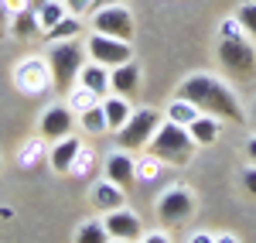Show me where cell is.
I'll return each mask as SVG.
<instances>
[{"instance_id": "6da1fadb", "label": "cell", "mask_w": 256, "mask_h": 243, "mask_svg": "<svg viewBox=\"0 0 256 243\" xmlns=\"http://www.w3.org/2000/svg\"><path fill=\"white\" fill-rule=\"evenodd\" d=\"M184 100H192L202 110V113H212L218 120H232V123H242V106H239L232 86H226L222 79L216 76H205V72H195L181 82V93Z\"/></svg>"}, {"instance_id": "7a4b0ae2", "label": "cell", "mask_w": 256, "mask_h": 243, "mask_svg": "<svg viewBox=\"0 0 256 243\" xmlns=\"http://www.w3.org/2000/svg\"><path fill=\"white\" fill-rule=\"evenodd\" d=\"M198 144L192 141V134H188V127H181V123H171L164 120L158 127V134L150 137L147 144V151L160 158V161L168 164V168H184V164L192 161V154H195Z\"/></svg>"}, {"instance_id": "3957f363", "label": "cell", "mask_w": 256, "mask_h": 243, "mask_svg": "<svg viewBox=\"0 0 256 243\" xmlns=\"http://www.w3.org/2000/svg\"><path fill=\"white\" fill-rule=\"evenodd\" d=\"M160 123H164V113L154 110V106L134 110V113H130V120L116 130L120 151H147V144H150V137L158 134Z\"/></svg>"}, {"instance_id": "277c9868", "label": "cell", "mask_w": 256, "mask_h": 243, "mask_svg": "<svg viewBox=\"0 0 256 243\" xmlns=\"http://www.w3.org/2000/svg\"><path fill=\"white\" fill-rule=\"evenodd\" d=\"M44 59H48V69H52L55 89H72L79 82V72L86 65V59H82V48L76 41H55Z\"/></svg>"}, {"instance_id": "5b68a950", "label": "cell", "mask_w": 256, "mask_h": 243, "mask_svg": "<svg viewBox=\"0 0 256 243\" xmlns=\"http://www.w3.org/2000/svg\"><path fill=\"white\" fill-rule=\"evenodd\" d=\"M218 62L229 69L232 79H253L256 76L253 38H222L218 41Z\"/></svg>"}, {"instance_id": "8992f818", "label": "cell", "mask_w": 256, "mask_h": 243, "mask_svg": "<svg viewBox=\"0 0 256 243\" xmlns=\"http://www.w3.org/2000/svg\"><path fill=\"white\" fill-rule=\"evenodd\" d=\"M14 86H18L24 96H41L48 93L55 82H52V69H48V59L41 55H28V59L18 62L14 69Z\"/></svg>"}, {"instance_id": "52a82bcc", "label": "cell", "mask_w": 256, "mask_h": 243, "mask_svg": "<svg viewBox=\"0 0 256 243\" xmlns=\"http://www.w3.org/2000/svg\"><path fill=\"white\" fill-rule=\"evenodd\" d=\"M192 212H195V195H192V188L171 185V188H164L158 195V219L160 223H168V226L184 223Z\"/></svg>"}, {"instance_id": "ba28073f", "label": "cell", "mask_w": 256, "mask_h": 243, "mask_svg": "<svg viewBox=\"0 0 256 243\" xmlns=\"http://www.w3.org/2000/svg\"><path fill=\"white\" fill-rule=\"evenodd\" d=\"M92 28H96L99 35H110V38L134 41V14H130L123 4H106V7H99L96 18H92Z\"/></svg>"}, {"instance_id": "9c48e42d", "label": "cell", "mask_w": 256, "mask_h": 243, "mask_svg": "<svg viewBox=\"0 0 256 243\" xmlns=\"http://www.w3.org/2000/svg\"><path fill=\"white\" fill-rule=\"evenodd\" d=\"M86 52H89V59L99 62V65H106V69H116L123 62L134 59V52H130V41H120V38H110V35H92L89 45H86Z\"/></svg>"}, {"instance_id": "30bf717a", "label": "cell", "mask_w": 256, "mask_h": 243, "mask_svg": "<svg viewBox=\"0 0 256 243\" xmlns=\"http://www.w3.org/2000/svg\"><path fill=\"white\" fill-rule=\"evenodd\" d=\"M72 110H68V103H52L44 113H41V123H38V134L44 141H62V137H68L72 134Z\"/></svg>"}, {"instance_id": "8fae6325", "label": "cell", "mask_w": 256, "mask_h": 243, "mask_svg": "<svg viewBox=\"0 0 256 243\" xmlns=\"http://www.w3.org/2000/svg\"><path fill=\"white\" fill-rule=\"evenodd\" d=\"M106 229H110V240H126V243H140L144 236V226H140V216L137 212H130L126 205L123 209H113V212H106Z\"/></svg>"}, {"instance_id": "7c38bea8", "label": "cell", "mask_w": 256, "mask_h": 243, "mask_svg": "<svg viewBox=\"0 0 256 243\" xmlns=\"http://www.w3.org/2000/svg\"><path fill=\"white\" fill-rule=\"evenodd\" d=\"M102 171H106V178L113 185H120L123 192L137 182V161L130 158V151H113V154L106 158V164H102Z\"/></svg>"}, {"instance_id": "4fadbf2b", "label": "cell", "mask_w": 256, "mask_h": 243, "mask_svg": "<svg viewBox=\"0 0 256 243\" xmlns=\"http://www.w3.org/2000/svg\"><path fill=\"white\" fill-rule=\"evenodd\" d=\"M140 89V65L134 59L116 65V69H110V93H116V96H137Z\"/></svg>"}, {"instance_id": "5bb4252c", "label": "cell", "mask_w": 256, "mask_h": 243, "mask_svg": "<svg viewBox=\"0 0 256 243\" xmlns=\"http://www.w3.org/2000/svg\"><path fill=\"white\" fill-rule=\"evenodd\" d=\"M79 151H82V141L76 137V134H68V137L55 141V147L48 151V164H52V171L68 175V171H72V164H76V158H79Z\"/></svg>"}, {"instance_id": "9a60e30c", "label": "cell", "mask_w": 256, "mask_h": 243, "mask_svg": "<svg viewBox=\"0 0 256 243\" xmlns=\"http://www.w3.org/2000/svg\"><path fill=\"white\" fill-rule=\"evenodd\" d=\"M89 199H92V205H96V209H102V212H113V209H123V205H126L123 188H120V185H113L110 178H102V182L92 185Z\"/></svg>"}, {"instance_id": "2e32d148", "label": "cell", "mask_w": 256, "mask_h": 243, "mask_svg": "<svg viewBox=\"0 0 256 243\" xmlns=\"http://www.w3.org/2000/svg\"><path fill=\"white\" fill-rule=\"evenodd\" d=\"M79 86L92 89L96 96H106V93H110V69L99 65V62H86L82 72H79Z\"/></svg>"}, {"instance_id": "e0dca14e", "label": "cell", "mask_w": 256, "mask_h": 243, "mask_svg": "<svg viewBox=\"0 0 256 243\" xmlns=\"http://www.w3.org/2000/svg\"><path fill=\"white\" fill-rule=\"evenodd\" d=\"M102 110H106V127H110L113 134H116L120 127H123V123L130 120V113H134L130 100H126V96H116V93L102 100Z\"/></svg>"}, {"instance_id": "ac0fdd59", "label": "cell", "mask_w": 256, "mask_h": 243, "mask_svg": "<svg viewBox=\"0 0 256 243\" xmlns=\"http://www.w3.org/2000/svg\"><path fill=\"white\" fill-rule=\"evenodd\" d=\"M188 134H192V141L202 144V147L216 144V137H218V117H212V113H198L195 120L188 123Z\"/></svg>"}, {"instance_id": "d6986e66", "label": "cell", "mask_w": 256, "mask_h": 243, "mask_svg": "<svg viewBox=\"0 0 256 243\" xmlns=\"http://www.w3.org/2000/svg\"><path fill=\"white\" fill-rule=\"evenodd\" d=\"M10 31H14V38H20V41L34 38V35L41 31V24H38V7L31 4V7H24L20 14H14V24H10Z\"/></svg>"}, {"instance_id": "ffe728a7", "label": "cell", "mask_w": 256, "mask_h": 243, "mask_svg": "<svg viewBox=\"0 0 256 243\" xmlns=\"http://www.w3.org/2000/svg\"><path fill=\"white\" fill-rule=\"evenodd\" d=\"M198 113H202V110H198V106H195L192 100L178 96V100H171V103H168V110H164V120H171V123H181V127H188V123L195 120Z\"/></svg>"}, {"instance_id": "44dd1931", "label": "cell", "mask_w": 256, "mask_h": 243, "mask_svg": "<svg viewBox=\"0 0 256 243\" xmlns=\"http://www.w3.org/2000/svg\"><path fill=\"white\" fill-rule=\"evenodd\" d=\"M38 7V24L41 31H48V28H55L65 14H68V7H65V0H41V4H34Z\"/></svg>"}, {"instance_id": "7402d4cb", "label": "cell", "mask_w": 256, "mask_h": 243, "mask_svg": "<svg viewBox=\"0 0 256 243\" xmlns=\"http://www.w3.org/2000/svg\"><path fill=\"white\" fill-rule=\"evenodd\" d=\"M79 31H82V21L76 18V14H65L55 28H48V31H44V38L52 41V45H55V41H76Z\"/></svg>"}, {"instance_id": "603a6c76", "label": "cell", "mask_w": 256, "mask_h": 243, "mask_svg": "<svg viewBox=\"0 0 256 243\" xmlns=\"http://www.w3.org/2000/svg\"><path fill=\"white\" fill-rule=\"evenodd\" d=\"M65 103H68V110H72V113H86L89 106H96V103H99V96L92 93V89H86V86H79V82H76V86L68 89Z\"/></svg>"}, {"instance_id": "cb8c5ba5", "label": "cell", "mask_w": 256, "mask_h": 243, "mask_svg": "<svg viewBox=\"0 0 256 243\" xmlns=\"http://www.w3.org/2000/svg\"><path fill=\"white\" fill-rule=\"evenodd\" d=\"M76 243H110V229L102 219H86L76 233Z\"/></svg>"}, {"instance_id": "d4e9b609", "label": "cell", "mask_w": 256, "mask_h": 243, "mask_svg": "<svg viewBox=\"0 0 256 243\" xmlns=\"http://www.w3.org/2000/svg\"><path fill=\"white\" fill-rule=\"evenodd\" d=\"M79 123L86 134H102V130H110L106 127V110H102V103H96V106H89L86 113H79Z\"/></svg>"}, {"instance_id": "484cf974", "label": "cell", "mask_w": 256, "mask_h": 243, "mask_svg": "<svg viewBox=\"0 0 256 243\" xmlns=\"http://www.w3.org/2000/svg\"><path fill=\"white\" fill-rule=\"evenodd\" d=\"M164 168H168V164L147 151V154L137 161V182H158L160 175H164Z\"/></svg>"}, {"instance_id": "4316f807", "label": "cell", "mask_w": 256, "mask_h": 243, "mask_svg": "<svg viewBox=\"0 0 256 243\" xmlns=\"http://www.w3.org/2000/svg\"><path fill=\"white\" fill-rule=\"evenodd\" d=\"M44 158V144L34 137V141H24V147H20V154H18V161L20 168H34V164Z\"/></svg>"}, {"instance_id": "83f0119b", "label": "cell", "mask_w": 256, "mask_h": 243, "mask_svg": "<svg viewBox=\"0 0 256 243\" xmlns=\"http://www.w3.org/2000/svg\"><path fill=\"white\" fill-rule=\"evenodd\" d=\"M92 164H96V151H92V147H86V144H82L79 158H76V164H72V171H68V175H76V178H86V175H89V171H92Z\"/></svg>"}, {"instance_id": "f1b7e54d", "label": "cell", "mask_w": 256, "mask_h": 243, "mask_svg": "<svg viewBox=\"0 0 256 243\" xmlns=\"http://www.w3.org/2000/svg\"><path fill=\"white\" fill-rule=\"evenodd\" d=\"M239 24H242V31L250 35V38H256V0H250V4H242L236 11Z\"/></svg>"}, {"instance_id": "f546056e", "label": "cell", "mask_w": 256, "mask_h": 243, "mask_svg": "<svg viewBox=\"0 0 256 243\" xmlns=\"http://www.w3.org/2000/svg\"><path fill=\"white\" fill-rule=\"evenodd\" d=\"M218 38H250V35L242 31L239 18H226V21H218Z\"/></svg>"}, {"instance_id": "4dcf8cb0", "label": "cell", "mask_w": 256, "mask_h": 243, "mask_svg": "<svg viewBox=\"0 0 256 243\" xmlns=\"http://www.w3.org/2000/svg\"><path fill=\"white\" fill-rule=\"evenodd\" d=\"M65 7H68V14H86V11H92V7H99V0H65Z\"/></svg>"}, {"instance_id": "1f68e13d", "label": "cell", "mask_w": 256, "mask_h": 243, "mask_svg": "<svg viewBox=\"0 0 256 243\" xmlns=\"http://www.w3.org/2000/svg\"><path fill=\"white\" fill-rule=\"evenodd\" d=\"M242 188H246L250 195H256V168H246V171H242Z\"/></svg>"}, {"instance_id": "d6a6232c", "label": "cell", "mask_w": 256, "mask_h": 243, "mask_svg": "<svg viewBox=\"0 0 256 243\" xmlns=\"http://www.w3.org/2000/svg\"><path fill=\"white\" fill-rule=\"evenodd\" d=\"M0 4H4V7L10 11V18H14V14H20L24 7H31V0H0Z\"/></svg>"}, {"instance_id": "836d02e7", "label": "cell", "mask_w": 256, "mask_h": 243, "mask_svg": "<svg viewBox=\"0 0 256 243\" xmlns=\"http://www.w3.org/2000/svg\"><path fill=\"white\" fill-rule=\"evenodd\" d=\"M140 243H171L168 233H147V236H140Z\"/></svg>"}, {"instance_id": "e575fe53", "label": "cell", "mask_w": 256, "mask_h": 243, "mask_svg": "<svg viewBox=\"0 0 256 243\" xmlns=\"http://www.w3.org/2000/svg\"><path fill=\"white\" fill-rule=\"evenodd\" d=\"M188 243H216V236H208V233H195Z\"/></svg>"}, {"instance_id": "d590c367", "label": "cell", "mask_w": 256, "mask_h": 243, "mask_svg": "<svg viewBox=\"0 0 256 243\" xmlns=\"http://www.w3.org/2000/svg\"><path fill=\"white\" fill-rule=\"evenodd\" d=\"M7 18H10V11H7V7H4V4H0V31H4V28H7Z\"/></svg>"}, {"instance_id": "8d00e7d4", "label": "cell", "mask_w": 256, "mask_h": 243, "mask_svg": "<svg viewBox=\"0 0 256 243\" xmlns=\"http://www.w3.org/2000/svg\"><path fill=\"white\" fill-rule=\"evenodd\" d=\"M246 154L256 161V137H250V141H246Z\"/></svg>"}, {"instance_id": "74e56055", "label": "cell", "mask_w": 256, "mask_h": 243, "mask_svg": "<svg viewBox=\"0 0 256 243\" xmlns=\"http://www.w3.org/2000/svg\"><path fill=\"white\" fill-rule=\"evenodd\" d=\"M216 243H239L232 233H222V236H216Z\"/></svg>"}, {"instance_id": "f35d334b", "label": "cell", "mask_w": 256, "mask_h": 243, "mask_svg": "<svg viewBox=\"0 0 256 243\" xmlns=\"http://www.w3.org/2000/svg\"><path fill=\"white\" fill-rule=\"evenodd\" d=\"M253 123H256V106H253Z\"/></svg>"}, {"instance_id": "ab89813d", "label": "cell", "mask_w": 256, "mask_h": 243, "mask_svg": "<svg viewBox=\"0 0 256 243\" xmlns=\"http://www.w3.org/2000/svg\"><path fill=\"white\" fill-rule=\"evenodd\" d=\"M110 243H126V240H110Z\"/></svg>"}, {"instance_id": "60d3db41", "label": "cell", "mask_w": 256, "mask_h": 243, "mask_svg": "<svg viewBox=\"0 0 256 243\" xmlns=\"http://www.w3.org/2000/svg\"><path fill=\"white\" fill-rule=\"evenodd\" d=\"M31 4H41V0H31Z\"/></svg>"}, {"instance_id": "b9f144b4", "label": "cell", "mask_w": 256, "mask_h": 243, "mask_svg": "<svg viewBox=\"0 0 256 243\" xmlns=\"http://www.w3.org/2000/svg\"><path fill=\"white\" fill-rule=\"evenodd\" d=\"M0 168H4V161H0Z\"/></svg>"}]
</instances>
